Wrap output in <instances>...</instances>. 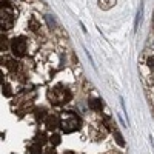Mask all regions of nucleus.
Wrapping results in <instances>:
<instances>
[{
    "label": "nucleus",
    "instance_id": "1",
    "mask_svg": "<svg viewBox=\"0 0 154 154\" xmlns=\"http://www.w3.org/2000/svg\"><path fill=\"white\" fill-rule=\"evenodd\" d=\"M59 119H60V128H62V131L66 133V134L80 130V126H82V119L77 114L69 112V111L68 112H62Z\"/></svg>",
    "mask_w": 154,
    "mask_h": 154
},
{
    "label": "nucleus",
    "instance_id": "2",
    "mask_svg": "<svg viewBox=\"0 0 154 154\" xmlns=\"http://www.w3.org/2000/svg\"><path fill=\"white\" fill-rule=\"evenodd\" d=\"M48 97H49V100H51V103H53V105L62 106V105H66L68 102L71 100V91H69L66 86L59 85V86L51 89Z\"/></svg>",
    "mask_w": 154,
    "mask_h": 154
},
{
    "label": "nucleus",
    "instance_id": "3",
    "mask_svg": "<svg viewBox=\"0 0 154 154\" xmlns=\"http://www.w3.org/2000/svg\"><path fill=\"white\" fill-rule=\"evenodd\" d=\"M0 22H2L3 29H11L14 17H12V11L8 5V2H2V11H0Z\"/></svg>",
    "mask_w": 154,
    "mask_h": 154
},
{
    "label": "nucleus",
    "instance_id": "4",
    "mask_svg": "<svg viewBox=\"0 0 154 154\" xmlns=\"http://www.w3.org/2000/svg\"><path fill=\"white\" fill-rule=\"evenodd\" d=\"M11 49H12V53H14V56H17V57L25 56V53H26V40H25L23 37L14 38L11 43Z\"/></svg>",
    "mask_w": 154,
    "mask_h": 154
},
{
    "label": "nucleus",
    "instance_id": "5",
    "mask_svg": "<svg viewBox=\"0 0 154 154\" xmlns=\"http://www.w3.org/2000/svg\"><path fill=\"white\" fill-rule=\"evenodd\" d=\"M45 125L49 131H54L57 126H60V119H57L56 116H48L45 119Z\"/></svg>",
    "mask_w": 154,
    "mask_h": 154
},
{
    "label": "nucleus",
    "instance_id": "6",
    "mask_svg": "<svg viewBox=\"0 0 154 154\" xmlns=\"http://www.w3.org/2000/svg\"><path fill=\"white\" fill-rule=\"evenodd\" d=\"M89 108L94 109V111H102V108H103V103H102V100L94 99V100L89 102Z\"/></svg>",
    "mask_w": 154,
    "mask_h": 154
},
{
    "label": "nucleus",
    "instance_id": "7",
    "mask_svg": "<svg viewBox=\"0 0 154 154\" xmlns=\"http://www.w3.org/2000/svg\"><path fill=\"white\" fill-rule=\"evenodd\" d=\"M116 5V0H99V6L102 9H109Z\"/></svg>",
    "mask_w": 154,
    "mask_h": 154
},
{
    "label": "nucleus",
    "instance_id": "8",
    "mask_svg": "<svg viewBox=\"0 0 154 154\" xmlns=\"http://www.w3.org/2000/svg\"><path fill=\"white\" fill-rule=\"evenodd\" d=\"M49 142L53 143L54 146H56V145H59V143H60V136H59V134H53V136L49 137Z\"/></svg>",
    "mask_w": 154,
    "mask_h": 154
},
{
    "label": "nucleus",
    "instance_id": "9",
    "mask_svg": "<svg viewBox=\"0 0 154 154\" xmlns=\"http://www.w3.org/2000/svg\"><path fill=\"white\" fill-rule=\"evenodd\" d=\"M114 136H116V140H117V143H119L120 146H123L125 142H123V139H122V136H120V133H119L117 130H114Z\"/></svg>",
    "mask_w": 154,
    "mask_h": 154
},
{
    "label": "nucleus",
    "instance_id": "10",
    "mask_svg": "<svg viewBox=\"0 0 154 154\" xmlns=\"http://www.w3.org/2000/svg\"><path fill=\"white\" fill-rule=\"evenodd\" d=\"M40 146H42L40 143L32 145V146H31V152H32V154H40V151H42V148H40Z\"/></svg>",
    "mask_w": 154,
    "mask_h": 154
},
{
    "label": "nucleus",
    "instance_id": "11",
    "mask_svg": "<svg viewBox=\"0 0 154 154\" xmlns=\"http://www.w3.org/2000/svg\"><path fill=\"white\" fill-rule=\"evenodd\" d=\"M35 117H37V120H45V119H46V117H45V111H43V109H38L37 114H35Z\"/></svg>",
    "mask_w": 154,
    "mask_h": 154
},
{
    "label": "nucleus",
    "instance_id": "12",
    "mask_svg": "<svg viewBox=\"0 0 154 154\" xmlns=\"http://www.w3.org/2000/svg\"><path fill=\"white\" fill-rule=\"evenodd\" d=\"M45 140H46V139H45V134H43V133H40V136H37V143H40V145H42Z\"/></svg>",
    "mask_w": 154,
    "mask_h": 154
},
{
    "label": "nucleus",
    "instance_id": "13",
    "mask_svg": "<svg viewBox=\"0 0 154 154\" xmlns=\"http://www.w3.org/2000/svg\"><path fill=\"white\" fill-rule=\"evenodd\" d=\"M43 154H56V151H54V148H48V149H45Z\"/></svg>",
    "mask_w": 154,
    "mask_h": 154
},
{
    "label": "nucleus",
    "instance_id": "14",
    "mask_svg": "<svg viewBox=\"0 0 154 154\" xmlns=\"http://www.w3.org/2000/svg\"><path fill=\"white\" fill-rule=\"evenodd\" d=\"M148 63H149V66H152V68H154V57H152V59H149V62H148Z\"/></svg>",
    "mask_w": 154,
    "mask_h": 154
},
{
    "label": "nucleus",
    "instance_id": "15",
    "mask_svg": "<svg viewBox=\"0 0 154 154\" xmlns=\"http://www.w3.org/2000/svg\"><path fill=\"white\" fill-rule=\"evenodd\" d=\"M66 154H71V152H66Z\"/></svg>",
    "mask_w": 154,
    "mask_h": 154
},
{
    "label": "nucleus",
    "instance_id": "16",
    "mask_svg": "<svg viewBox=\"0 0 154 154\" xmlns=\"http://www.w3.org/2000/svg\"><path fill=\"white\" fill-rule=\"evenodd\" d=\"M152 22H154V17H152Z\"/></svg>",
    "mask_w": 154,
    "mask_h": 154
}]
</instances>
